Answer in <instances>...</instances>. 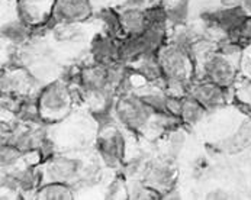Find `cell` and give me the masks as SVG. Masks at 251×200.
<instances>
[{
    "instance_id": "16",
    "label": "cell",
    "mask_w": 251,
    "mask_h": 200,
    "mask_svg": "<svg viewBox=\"0 0 251 200\" xmlns=\"http://www.w3.org/2000/svg\"><path fill=\"white\" fill-rule=\"evenodd\" d=\"M206 109L196 99H193L190 95L183 98V107H181V122L184 124H198L203 116H205Z\"/></svg>"
},
{
    "instance_id": "22",
    "label": "cell",
    "mask_w": 251,
    "mask_h": 200,
    "mask_svg": "<svg viewBox=\"0 0 251 200\" xmlns=\"http://www.w3.org/2000/svg\"><path fill=\"white\" fill-rule=\"evenodd\" d=\"M154 0H122L121 9H147Z\"/></svg>"
},
{
    "instance_id": "15",
    "label": "cell",
    "mask_w": 251,
    "mask_h": 200,
    "mask_svg": "<svg viewBox=\"0 0 251 200\" xmlns=\"http://www.w3.org/2000/svg\"><path fill=\"white\" fill-rule=\"evenodd\" d=\"M173 180L172 170L167 166L150 167L145 173V186L151 187L154 192L161 187H169Z\"/></svg>"
},
{
    "instance_id": "27",
    "label": "cell",
    "mask_w": 251,
    "mask_h": 200,
    "mask_svg": "<svg viewBox=\"0 0 251 200\" xmlns=\"http://www.w3.org/2000/svg\"><path fill=\"white\" fill-rule=\"evenodd\" d=\"M166 4H172V3H176V1H180V0H164Z\"/></svg>"
},
{
    "instance_id": "8",
    "label": "cell",
    "mask_w": 251,
    "mask_h": 200,
    "mask_svg": "<svg viewBox=\"0 0 251 200\" xmlns=\"http://www.w3.org/2000/svg\"><path fill=\"white\" fill-rule=\"evenodd\" d=\"M78 83L89 95H102L112 87L110 81V66L95 63L84 67L78 73Z\"/></svg>"
},
{
    "instance_id": "23",
    "label": "cell",
    "mask_w": 251,
    "mask_h": 200,
    "mask_svg": "<svg viewBox=\"0 0 251 200\" xmlns=\"http://www.w3.org/2000/svg\"><path fill=\"white\" fill-rule=\"evenodd\" d=\"M246 0H218L219 7H243Z\"/></svg>"
},
{
    "instance_id": "10",
    "label": "cell",
    "mask_w": 251,
    "mask_h": 200,
    "mask_svg": "<svg viewBox=\"0 0 251 200\" xmlns=\"http://www.w3.org/2000/svg\"><path fill=\"white\" fill-rule=\"evenodd\" d=\"M228 89L215 84L212 81H202L196 86H193L189 90V95L196 99L206 110H214L216 107L222 106L228 98Z\"/></svg>"
},
{
    "instance_id": "19",
    "label": "cell",
    "mask_w": 251,
    "mask_h": 200,
    "mask_svg": "<svg viewBox=\"0 0 251 200\" xmlns=\"http://www.w3.org/2000/svg\"><path fill=\"white\" fill-rule=\"evenodd\" d=\"M22 151L18 150L15 145L12 144H3L1 145V166L10 167L18 163V160L21 158Z\"/></svg>"
},
{
    "instance_id": "21",
    "label": "cell",
    "mask_w": 251,
    "mask_h": 200,
    "mask_svg": "<svg viewBox=\"0 0 251 200\" xmlns=\"http://www.w3.org/2000/svg\"><path fill=\"white\" fill-rule=\"evenodd\" d=\"M237 98L251 109V78L237 87Z\"/></svg>"
},
{
    "instance_id": "13",
    "label": "cell",
    "mask_w": 251,
    "mask_h": 200,
    "mask_svg": "<svg viewBox=\"0 0 251 200\" xmlns=\"http://www.w3.org/2000/svg\"><path fill=\"white\" fill-rule=\"evenodd\" d=\"M119 18L124 31V38L141 35L150 26L145 9H121Z\"/></svg>"
},
{
    "instance_id": "1",
    "label": "cell",
    "mask_w": 251,
    "mask_h": 200,
    "mask_svg": "<svg viewBox=\"0 0 251 200\" xmlns=\"http://www.w3.org/2000/svg\"><path fill=\"white\" fill-rule=\"evenodd\" d=\"M157 58L160 61L161 71L164 75V83L181 81L187 83L195 70L193 52L183 50L173 42L164 44L157 51Z\"/></svg>"
},
{
    "instance_id": "5",
    "label": "cell",
    "mask_w": 251,
    "mask_h": 200,
    "mask_svg": "<svg viewBox=\"0 0 251 200\" xmlns=\"http://www.w3.org/2000/svg\"><path fill=\"white\" fill-rule=\"evenodd\" d=\"M249 18L243 7H218L212 12L205 13V22L218 32L224 33L225 38H231L237 32L244 21Z\"/></svg>"
},
{
    "instance_id": "6",
    "label": "cell",
    "mask_w": 251,
    "mask_h": 200,
    "mask_svg": "<svg viewBox=\"0 0 251 200\" xmlns=\"http://www.w3.org/2000/svg\"><path fill=\"white\" fill-rule=\"evenodd\" d=\"M54 3L55 0H18V18L32 29H39L52 21Z\"/></svg>"
},
{
    "instance_id": "20",
    "label": "cell",
    "mask_w": 251,
    "mask_h": 200,
    "mask_svg": "<svg viewBox=\"0 0 251 200\" xmlns=\"http://www.w3.org/2000/svg\"><path fill=\"white\" fill-rule=\"evenodd\" d=\"M231 38L235 39V41H238V42L243 44V45L251 44V16H249V18L244 21V24L241 25V28L234 33Z\"/></svg>"
},
{
    "instance_id": "9",
    "label": "cell",
    "mask_w": 251,
    "mask_h": 200,
    "mask_svg": "<svg viewBox=\"0 0 251 200\" xmlns=\"http://www.w3.org/2000/svg\"><path fill=\"white\" fill-rule=\"evenodd\" d=\"M98 148L108 166H116L124 160L125 155V139L118 129H110L102 132L98 139Z\"/></svg>"
},
{
    "instance_id": "14",
    "label": "cell",
    "mask_w": 251,
    "mask_h": 200,
    "mask_svg": "<svg viewBox=\"0 0 251 200\" xmlns=\"http://www.w3.org/2000/svg\"><path fill=\"white\" fill-rule=\"evenodd\" d=\"M31 26H28L19 18L16 21H10L3 24L1 26V38L12 44H24L31 36Z\"/></svg>"
},
{
    "instance_id": "2",
    "label": "cell",
    "mask_w": 251,
    "mask_h": 200,
    "mask_svg": "<svg viewBox=\"0 0 251 200\" xmlns=\"http://www.w3.org/2000/svg\"><path fill=\"white\" fill-rule=\"evenodd\" d=\"M240 63V57L228 55L215 48L203 57L201 70L206 81H212L222 87H232L238 77Z\"/></svg>"
},
{
    "instance_id": "11",
    "label": "cell",
    "mask_w": 251,
    "mask_h": 200,
    "mask_svg": "<svg viewBox=\"0 0 251 200\" xmlns=\"http://www.w3.org/2000/svg\"><path fill=\"white\" fill-rule=\"evenodd\" d=\"M92 55L95 63L105 64V66H113L121 63L119 57V39L110 36V35H102L98 36L92 44Z\"/></svg>"
},
{
    "instance_id": "18",
    "label": "cell",
    "mask_w": 251,
    "mask_h": 200,
    "mask_svg": "<svg viewBox=\"0 0 251 200\" xmlns=\"http://www.w3.org/2000/svg\"><path fill=\"white\" fill-rule=\"evenodd\" d=\"M167 6V19L169 24L175 25V26H181L187 22L189 18V0H180L172 4H166Z\"/></svg>"
},
{
    "instance_id": "17",
    "label": "cell",
    "mask_w": 251,
    "mask_h": 200,
    "mask_svg": "<svg viewBox=\"0 0 251 200\" xmlns=\"http://www.w3.org/2000/svg\"><path fill=\"white\" fill-rule=\"evenodd\" d=\"M38 198H39V199L47 200L72 199L73 193L72 189H70L66 183L50 181L48 184H44V186L38 190Z\"/></svg>"
},
{
    "instance_id": "12",
    "label": "cell",
    "mask_w": 251,
    "mask_h": 200,
    "mask_svg": "<svg viewBox=\"0 0 251 200\" xmlns=\"http://www.w3.org/2000/svg\"><path fill=\"white\" fill-rule=\"evenodd\" d=\"M80 170H81L80 160L69 158V157H57V158H51V161L47 164L45 174L50 181L67 183L78 174Z\"/></svg>"
},
{
    "instance_id": "4",
    "label": "cell",
    "mask_w": 251,
    "mask_h": 200,
    "mask_svg": "<svg viewBox=\"0 0 251 200\" xmlns=\"http://www.w3.org/2000/svg\"><path fill=\"white\" fill-rule=\"evenodd\" d=\"M116 115L119 121L132 131H140L145 128L152 116L155 115L141 98L137 96H122L116 103Z\"/></svg>"
},
{
    "instance_id": "7",
    "label": "cell",
    "mask_w": 251,
    "mask_h": 200,
    "mask_svg": "<svg viewBox=\"0 0 251 200\" xmlns=\"http://www.w3.org/2000/svg\"><path fill=\"white\" fill-rule=\"evenodd\" d=\"M92 15L93 4L90 0H55L52 21L55 24H81Z\"/></svg>"
},
{
    "instance_id": "25",
    "label": "cell",
    "mask_w": 251,
    "mask_h": 200,
    "mask_svg": "<svg viewBox=\"0 0 251 200\" xmlns=\"http://www.w3.org/2000/svg\"><path fill=\"white\" fill-rule=\"evenodd\" d=\"M243 9L246 10V13L251 16V0H246L244 4H243Z\"/></svg>"
},
{
    "instance_id": "24",
    "label": "cell",
    "mask_w": 251,
    "mask_h": 200,
    "mask_svg": "<svg viewBox=\"0 0 251 200\" xmlns=\"http://www.w3.org/2000/svg\"><path fill=\"white\" fill-rule=\"evenodd\" d=\"M208 199H228V198H231L225 190H212V192H209L208 193V196H206Z\"/></svg>"
},
{
    "instance_id": "3",
    "label": "cell",
    "mask_w": 251,
    "mask_h": 200,
    "mask_svg": "<svg viewBox=\"0 0 251 200\" xmlns=\"http://www.w3.org/2000/svg\"><path fill=\"white\" fill-rule=\"evenodd\" d=\"M36 103L39 118L52 121L57 118H63L70 110L72 93L66 84L55 81L42 89Z\"/></svg>"
},
{
    "instance_id": "26",
    "label": "cell",
    "mask_w": 251,
    "mask_h": 200,
    "mask_svg": "<svg viewBox=\"0 0 251 200\" xmlns=\"http://www.w3.org/2000/svg\"><path fill=\"white\" fill-rule=\"evenodd\" d=\"M243 60H246V61H249L250 64H246V68H247V74H249V77L251 78V57H249V58H244L243 57Z\"/></svg>"
}]
</instances>
